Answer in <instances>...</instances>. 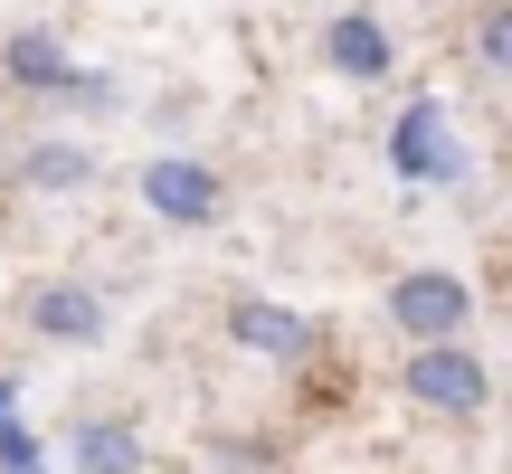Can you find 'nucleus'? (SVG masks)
Returning <instances> with one entry per match:
<instances>
[{
  "instance_id": "obj_7",
  "label": "nucleus",
  "mask_w": 512,
  "mask_h": 474,
  "mask_svg": "<svg viewBox=\"0 0 512 474\" xmlns=\"http://www.w3.org/2000/svg\"><path fill=\"white\" fill-rule=\"evenodd\" d=\"M323 57H332V76H361V86H380V76L399 67L389 29H380V19H361V10H342V19L323 29Z\"/></svg>"
},
{
  "instance_id": "obj_11",
  "label": "nucleus",
  "mask_w": 512,
  "mask_h": 474,
  "mask_svg": "<svg viewBox=\"0 0 512 474\" xmlns=\"http://www.w3.org/2000/svg\"><path fill=\"white\" fill-rule=\"evenodd\" d=\"M475 67H484V76H503V67H512V10H503V0L475 19Z\"/></svg>"
},
{
  "instance_id": "obj_1",
  "label": "nucleus",
  "mask_w": 512,
  "mask_h": 474,
  "mask_svg": "<svg viewBox=\"0 0 512 474\" xmlns=\"http://www.w3.org/2000/svg\"><path fill=\"white\" fill-rule=\"evenodd\" d=\"M408 399L437 408V418H484L494 408V370H484V351H465V332H446V342H418Z\"/></svg>"
},
{
  "instance_id": "obj_6",
  "label": "nucleus",
  "mask_w": 512,
  "mask_h": 474,
  "mask_svg": "<svg viewBox=\"0 0 512 474\" xmlns=\"http://www.w3.org/2000/svg\"><path fill=\"white\" fill-rule=\"evenodd\" d=\"M228 332H238V351H256V361H304L313 351V323L294 304H266V294H238Z\"/></svg>"
},
{
  "instance_id": "obj_13",
  "label": "nucleus",
  "mask_w": 512,
  "mask_h": 474,
  "mask_svg": "<svg viewBox=\"0 0 512 474\" xmlns=\"http://www.w3.org/2000/svg\"><path fill=\"white\" fill-rule=\"evenodd\" d=\"M10 399H19V389H10V380H0V408H10Z\"/></svg>"
},
{
  "instance_id": "obj_8",
  "label": "nucleus",
  "mask_w": 512,
  "mask_h": 474,
  "mask_svg": "<svg viewBox=\"0 0 512 474\" xmlns=\"http://www.w3.org/2000/svg\"><path fill=\"white\" fill-rule=\"evenodd\" d=\"M0 67H10V86L57 95L76 76V57H67V38H57V29H10V38H0Z\"/></svg>"
},
{
  "instance_id": "obj_4",
  "label": "nucleus",
  "mask_w": 512,
  "mask_h": 474,
  "mask_svg": "<svg viewBox=\"0 0 512 474\" xmlns=\"http://www.w3.org/2000/svg\"><path fill=\"white\" fill-rule=\"evenodd\" d=\"M29 332L38 342H67V351H95L114 332V313H105V294L95 285H76V275H48V285H29Z\"/></svg>"
},
{
  "instance_id": "obj_5",
  "label": "nucleus",
  "mask_w": 512,
  "mask_h": 474,
  "mask_svg": "<svg viewBox=\"0 0 512 474\" xmlns=\"http://www.w3.org/2000/svg\"><path fill=\"white\" fill-rule=\"evenodd\" d=\"M389 162H399V181H456L465 152H456V114L437 105V95H418V105L399 114V133H389Z\"/></svg>"
},
{
  "instance_id": "obj_3",
  "label": "nucleus",
  "mask_w": 512,
  "mask_h": 474,
  "mask_svg": "<svg viewBox=\"0 0 512 474\" xmlns=\"http://www.w3.org/2000/svg\"><path fill=\"white\" fill-rule=\"evenodd\" d=\"M143 209L171 219V228H209L228 209V190H219V171L190 162V152H152V162H143Z\"/></svg>"
},
{
  "instance_id": "obj_10",
  "label": "nucleus",
  "mask_w": 512,
  "mask_h": 474,
  "mask_svg": "<svg viewBox=\"0 0 512 474\" xmlns=\"http://www.w3.org/2000/svg\"><path fill=\"white\" fill-rule=\"evenodd\" d=\"M143 465V427L133 418H86L76 427V474H133Z\"/></svg>"
},
{
  "instance_id": "obj_9",
  "label": "nucleus",
  "mask_w": 512,
  "mask_h": 474,
  "mask_svg": "<svg viewBox=\"0 0 512 474\" xmlns=\"http://www.w3.org/2000/svg\"><path fill=\"white\" fill-rule=\"evenodd\" d=\"M19 181H29V190H86L95 181V152L76 143V133H48V143L19 152Z\"/></svg>"
},
{
  "instance_id": "obj_2",
  "label": "nucleus",
  "mask_w": 512,
  "mask_h": 474,
  "mask_svg": "<svg viewBox=\"0 0 512 474\" xmlns=\"http://www.w3.org/2000/svg\"><path fill=\"white\" fill-rule=\"evenodd\" d=\"M465 313H475V285L446 266H418L389 285V323L408 332V342H446V332H465Z\"/></svg>"
},
{
  "instance_id": "obj_12",
  "label": "nucleus",
  "mask_w": 512,
  "mask_h": 474,
  "mask_svg": "<svg viewBox=\"0 0 512 474\" xmlns=\"http://www.w3.org/2000/svg\"><path fill=\"white\" fill-rule=\"evenodd\" d=\"M0 474H48V465H38V456H29V465H0Z\"/></svg>"
}]
</instances>
